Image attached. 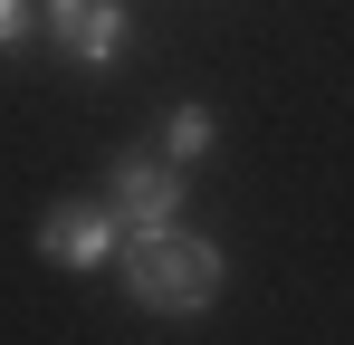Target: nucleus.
Instances as JSON below:
<instances>
[{
	"label": "nucleus",
	"instance_id": "obj_1",
	"mask_svg": "<svg viewBox=\"0 0 354 345\" xmlns=\"http://www.w3.org/2000/svg\"><path fill=\"white\" fill-rule=\"evenodd\" d=\"M230 278V259L201 240V230H144V240H124V297L144 307V317H201L211 297Z\"/></svg>",
	"mask_w": 354,
	"mask_h": 345
},
{
	"label": "nucleus",
	"instance_id": "obj_2",
	"mask_svg": "<svg viewBox=\"0 0 354 345\" xmlns=\"http://www.w3.org/2000/svg\"><path fill=\"white\" fill-rule=\"evenodd\" d=\"M39 29H48L77 67H115L124 39H134V10H124V0H39Z\"/></svg>",
	"mask_w": 354,
	"mask_h": 345
},
{
	"label": "nucleus",
	"instance_id": "obj_3",
	"mask_svg": "<svg viewBox=\"0 0 354 345\" xmlns=\"http://www.w3.org/2000/svg\"><path fill=\"white\" fill-rule=\"evenodd\" d=\"M124 221V240H144V230H173L182 221V172L163 154H115V202H106Z\"/></svg>",
	"mask_w": 354,
	"mask_h": 345
},
{
	"label": "nucleus",
	"instance_id": "obj_4",
	"mask_svg": "<svg viewBox=\"0 0 354 345\" xmlns=\"http://www.w3.org/2000/svg\"><path fill=\"white\" fill-rule=\"evenodd\" d=\"M39 249H48L58 269H106L124 249V221L106 202H48V211H39Z\"/></svg>",
	"mask_w": 354,
	"mask_h": 345
},
{
	"label": "nucleus",
	"instance_id": "obj_5",
	"mask_svg": "<svg viewBox=\"0 0 354 345\" xmlns=\"http://www.w3.org/2000/svg\"><path fill=\"white\" fill-rule=\"evenodd\" d=\"M211 144H221V115H211V106H173V115H163V163H201V154H211Z\"/></svg>",
	"mask_w": 354,
	"mask_h": 345
},
{
	"label": "nucleus",
	"instance_id": "obj_6",
	"mask_svg": "<svg viewBox=\"0 0 354 345\" xmlns=\"http://www.w3.org/2000/svg\"><path fill=\"white\" fill-rule=\"evenodd\" d=\"M29 29H39V0H0V48H19Z\"/></svg>",
	"mask_w": 354,
	"mask_h": 345
}]
</instances>
